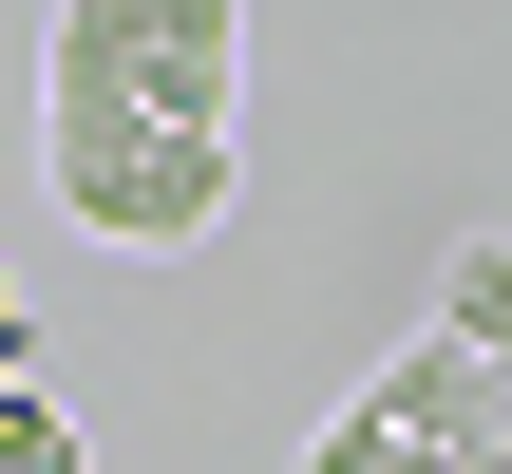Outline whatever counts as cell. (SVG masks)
<instances>
[{"label":"cell","instance_id":"obj_2","mask_svg":"<svg viewBox=\"0 0 512 474\" xmlns=\"http://www.w3.org/2000/svg\"><path fill=\"white\" fill-rule=\"evenodd\" d=\"M228 190H247V133H114V152H57V209H76L95 247H133V266L209 247Z\"/></svg>","mask_w":512,"mask_h":474},{"label":"cell","instance_id":"obj_9","mask_svg":"<svg viewBox=\"0 0 512 474\" xmlns=\"http://www.w3.org/2000/svg\"><path fill=\"white\" fill-rule=\"evenodd\" d=\"M399 474H475V456H399Z\"/></svg>","mask_w":512,"mask_h":474},{"label":"cell","instance_id":"obj_6","mask_svg":"<svg viewBox=\"0 0 512 474\" xmlns=\"http://www.w3.org/2000/svg\"><path fill=\"white\" fill-rule=\"evenodd\" d=\"M304 474H399V437H380V418L342 399V418H304Z\"/></svg>","mask_w":512,"mask_h":474},{"label":"cell","instance_id":"obj_8","mask_svg":"<svg viewBox=\"0 0 512 474\" xmlns=\"http://www.w3.org/2000/svg\"><path fill=\"white\" fill-rule=\"evenodd\" d=\"M475 474H512V399H494V437H475Z\"/></svg>","mask_w":512,"mask_h":474},{"label":"cell","instance_id":"obj_7","mask_svg":"<svg viewBox=\"0 0 512 474\" xmlns=\"http://www.w3.org/2000/svg\"><path fill=\"white\" fill-rule=\"evenodd\" d=\"M0 380H38V304H19V266H0Z\"/></svg>","mask_w":512,"mask_h":474},{"label":"cell","instance_id":"obj_1","mask_svg":"<svg viewBox=\"0 0 512 474\" xmlns=\"http://www.w3.org/2000/svg\"><path fill=\"white\" fill-rule=\"evenodd\" d=\"M228 95H247V0H57L38 19V152L228 133Z\"/></svg>","mask_w":512,"mask_h":474},{"label":"cell","instance_id":"obj_5","mask_svg":"<svg viewBox=\"0 0 512 474\" xmlns=\"http://www.w3.org/2000/svg\"><path fill=\"white\" fill-rule=\"evenodd\" d=\"M0 474H95V437H76L38 380H0Z\"/></svg>","mask_w":512,"mask_h":474},{"label":"cell","instance_id":"obj_3","mask_svg":"<svg viewBox=\"0 0 512 474\" xmlns=\"http://www.w3.org/2000/svg\"><path fill=\"white\" fill-rule=\"evenodd\" d=\"M494 399H512V380L475 361V342H437V323H418V342L361 380V418H380L399 456H475V437H494Z\"/></svg>","mask_w":512,"mask_h":474},{"label":"cell","instance_id":"obj_4","mask_svg":"<svg viewBox=\"0 0 512 474\" xmlns=\"http://www.w3.org/2000/svg\"><path fill=\"white\" fill-rule=\"evenodd\" d=\"M437 342H475V361L512 380V247H494V228H475V247L437 266Z\"/></svg>","mask_w":512,"mask_h":474}]
</instances>
